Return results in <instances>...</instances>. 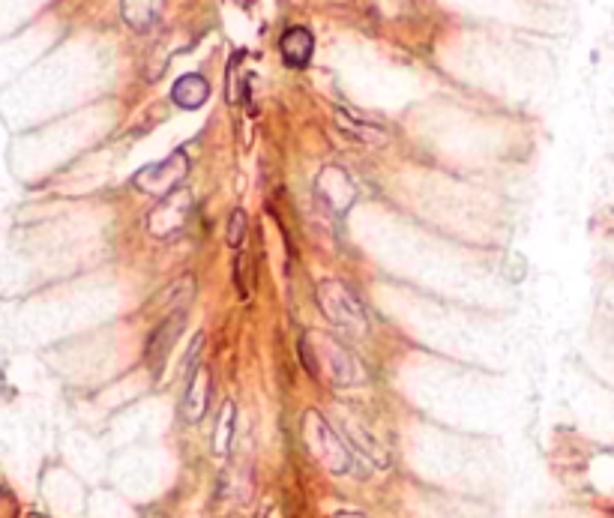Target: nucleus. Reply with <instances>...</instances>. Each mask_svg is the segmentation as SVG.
Wrapping results in <instances>:
<instances>
[{"label": "nucleus", "instance_id": "1", "mask_svg": "<svg viewBox=\"0 0 614 518\" xmlns=\"http://www.w3.org/2000/svg\"><path fill=\"white\" fill-rule=\"evenodd\" d=\"M315 300H318L321 312L327 315V321H333L336 327H342L348 333H360V336L369 330V318H366L363 303L342 282H333V279L318 282Z\"/></svg>", "mask_w": 614, "mask_h": 518}, {"label": "nucleus", "instance_id": "2", "mask_svg": "<svg viewBox=\"0 0 614 518\" xmlns=\"http://www.w3.org/2000/svg\"><path fill=\"white\" fill-rule=\"evenodd\" d=\"M186 177H189V159H186L183 150H177V153H171L168 159L141 168L132 183H135V189H141V192L168 195V192L180 189V186L186 183Z\"/></svg>", "mask_w": 614, "mask_h": 518}, {"label": "nucleus", "instance_id": "3", "mask_svg": "<svg viewBox=\"0 0 614 518\" xmlns=\"http://www.w3.org/2000/svg\"><path fill=\"white\" fill-rule=\"evenodd\" d=\"M189 216H192V195L180 186V189L162 195V201L147 216V228L153 237H171L189 225Z\"/></svg>", "mask_w": 614, "mask_h": 518}, {"label": "nucleus", "instance_id": "4", "mask_svg": "<svg viewBox=\"0 0 614 518\" xmlns=\"http://www.w3.org/2000/svg\"><path fill=\"white\" fill-rule=\"evenodd\" d=\"M315 186H318V198L327 204L330 213L345 216L357 201V186L342 168H324Z\"/></svg>", "mask_w": 614, "mask_h": 518}, {"label": "nucleus", "instance_id": "5", "mask_svg": "<svg viewBox=\"0 0 614 518\" xmlns=\"http://www.w3.org/2000/svg\"><path fill=\"white\" fill-rule=\"evenodd\" d=\"M183 327H186V309H180V312H168L165 321H159V327H156L153 336L147 339V363H150V369H153L156 375H159L165 357L171 354L174 342L180 339Z\"/></svg>", "mask_w": 614, "mask_h": 518}, {"label": "nucleus", "instance_id": "6", "mask_svg": "<svg viewBox=\"0 0 614 518\" xmlns=\"http://www.w3.org/2000/svg\"><path fill=\"white\" fill-rule=\"evenodd\" d=\"M165 12V0H120V15L135 33H150L159 27Z\"/></svg>", "mask_w": 614, "mask_h": 518}, {"label": "nucleus", "instance_id": "7", "mask_svg": "<svg viewBox=\"0 0 614 518\" xmlns=\"http://www.w3.org/2000/svg\"><path fill=\"white\" fill-rule=\"evenodd\" d=\"M279 51H282V60L294 69H303L309 66L312 60V51H315V36L306 30V27H288L279 39Z\"/></svg>", "mask_w": 614, "mask_h": 518}, {"label": "nucleus", "instance_id": "8", "mask_svg": "<svg viewBox=\"0 0 614 518\" xmlns=\"http://www.w3.org/2000/svg\"><path fill=\"white\" fill-rule=\"evenodd\" d=\"M171 99H174V105H180V108H186V111H195V108H201V105L210 99V84H207V78L198 75V72L180 75V78L174 81V87H171Z\"/></svg>", "mask_w": 614, "mask_h": 518}, {"label": "nucleus", "instance_id": "9", "mask_svg": "<svg viewBox=\"0 0 614 518\" xmlns=\"http://www.w3.org/2000/svg\"><path fill=\"white\" fill-rule=\"evenodd\" d=\"M207 396H210V378L207 369H195L186 381V396H183V417L189 423H198L207 411Z\"/></svg>", "mask_w": 614, "mask_h": 518}, {"label": "nucleus", "instance_id": "10", "mask_svg": "<svg viewBox=\"0 0 614 518\" xmlns=\"http://www.w3.org/2000/svg\"><path fill=\"white\" fill-rule=\"evenodd\" d=\"M336 120H339V126H342L348 135H360L363 141H384V132H381V129L363 126V123H351V120H348V111H342V108H336Z\"/></svg>", "mask_w": 614, "mask_h": 518}, {"label": "nucleus", "instance_id": "11", "mask_svg": "<svg viewBox=\"0 0 614 518\" xmlns=\"http://www.w3.org/2000/svg\"><path fill=\"white\" fill-rule=\"evenodd\" d=\"M246 225H249V219H246V213L243 210H234L231 216H228V246H240L243 240H246Z\"/></svg>", "mask_w": 614, "mask_h": 518}]
</instances>
